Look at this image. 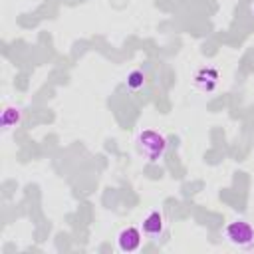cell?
Wrapping results in <instances>:
<instances>
[{"label":"cell","instance_id":"cell-1","mask_svg":"<svg viewBox=\"0 0 254 254\" xmlns=\"http://www.w3.org/2000/svg\"><path fill=\"white\" fill-rule=\"evenodd\" d=\"M167 145H169L167 139H165L159 131L145 129V131H141V133L137 135V149H139V153H141L147 161H151V163L161 161V159L165 157Z\"/></svg>","mask_w":254,"mask_h":254},{"label":"cell","instance_id":"cell-2","mask_svg":"<svg viewBox=\"0 0 254 254\" xmlns=\"http://www.w3.org/2000/svg\"><path fill=\"white\" fill-rule=\"evenodd\" d=\"M224 236H226L234 246L244 248V246H250V244L254 242V228H252L250 222L238 218V220H232V222L226 224Z\"/></svg>","mask_w":254,"mask_h":254},{"label":"cell","instance_id":"cell-3","mask_svg":"<svg viewBox=\"0 0 254 254\" xmlns=\"http://www.w3.org/2000/svg\"><path fill=\"white\" fill-rule=\"evenodd\" d=\"M141 228H143V234H145L147 238H153V240L161 238L163 232H165V218H163V214H161L159 210H151V212L143 218Z\"/></svg>","mask_w":254,"mask_h":254},{"label":"cell","instance_id":"cell-4","mask_svg":"<svg viewBox=\"0 0 254 254\" xmlns=\"http://www.w3.org/2000/svg\"><path fill=\"white\" fill-rule=\"evenodd\" d=\"M141 238H143V234L137 226H127L117 234V246L123 252H135L141 246Z\"/></svg>","mask_w":254,"mask_h":254},{"label":"cell","instance_id":"cell-5","mask_svg":"<svg viewBox=\"0 0 254 254\" xmlns=\"http://www.w3.org/2000/svg\"><path fill=\"white\" fill-rule=\"evenodd\" d=\"M216 81H218V71H216L214 67H202V69L196 73V77H194V85H196L198 89H202V91L214 89Z\"/></svg>","mask_w":254,"mask_h":254},{"label":"cell","instance_id":"cell-6","mask_svg":"<svg viewBox=\"0 0 254 254\" xmlns=\"http://www.w3.org/2000/svg\"><path fill=\"white\" fill-rule=\"evenodd\" d=\"M20 119H22V109L16 107V105H8V107H4V111H2L0 125H2L4 131H8V129L16 127V125L20 123Z\"/></svg>","mask_w":254,"mask_h":254},{"label":"cell","instance_id":"cell-7","mask_svg":"<svg viewBox=\"0 0 254 254\" xmlns=\"http://www.w3.org/2000/svg\"><path fill=\"white\" fill-rule=\"evenodd\" d=\"M143 83H145V73H143L141 69H133V71L127 75V87H129L131 91L141 89Z\"/></svg>","mask_w":254,"mask_h":254}]
</instances>
